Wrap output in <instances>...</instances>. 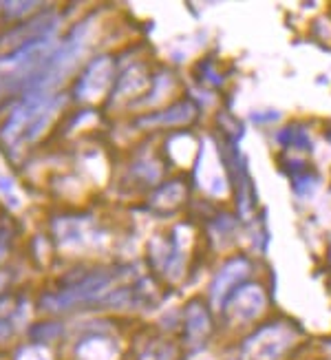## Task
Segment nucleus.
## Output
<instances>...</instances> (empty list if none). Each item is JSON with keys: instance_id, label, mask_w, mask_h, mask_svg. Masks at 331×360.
I'll list each match as a JSON object with an SVG mask.
<instances>
[{"instance_id": "1a4fd4ad", "label": "nucleus", "mask_w": 331, "mask_h": 360, "mask_svg": "<svg viewBox=\"0 0 331 360\" xmlns=\"http://www.w3.org/2000/svg\"><path fill=\"white\" fill-rule=\"evenodd\" d=\"M31 354H34V360H49V356H46L42 349H31ZM20 360H29V358H27V354H22V356H20Z\"/></svg>"}, {"instance_id": "0eeeda50", "label": "nucleus", "mask_w": 331, "mask_h": 360, "mask_svg": "<svg viewBox=\"0 0 331 360\" xmlns=\"http://www.w3.org/2000/svg\"><path fill=\"white\" fill-rule=\"evenodd\" d=\"M193 113H195L193 104H177L152 120H144V124H183L188 120H193Z\"/></svg>"}, {"instance_id": "f03ea898", "label": "nucleus", "mask_w": 331, "mask_h": 360, "mask_svg": "<svg viewBox=\"0 0 331 360\" xmlns=\"http://www.w3.org/2000/svg\"><path fill=\"white\" fill-rule=\"evenodd\" d=\"M110 278L108 274H98V276H89L84 283L75 285L71 290H67L65 294L60 296H51V299H46L44 305L46 307H53V309H62L65 305H73L77 301H86V299H96V296H100L102 292L108 290L110 285Z\"/></svg>"}, {"instance_id": "20e7f679", "label": "nucleus", "mask_w": 331, "mask_h": 360, "mask_svg": "<svg viewBox=\"0 0 331 360\" xmlns=\"http://www.w3.org/2000/svg\"><path fill=\"white\" fill-rule=\"evenodd\" d=\"M110 73H113V67H110L108 58L93 62L80 84V96L86 100H98L110 82Z\"/></svg>"}, {"instance_id": "39448f33", "label": "nucleus", "mask_w": 331, "mask_h": 360, "mask_svg": "<svg viewBox=\"0 0 331 360\" xmlns=\"http://www.w3.org/2000/svg\"><path fill=\"white\" fill-rule=\"evenodd\" d=\"M249 272V263L245 259H234L230 263H226L223 268H221V272L216 274L214 283H212V301L214 305H221V301H223V296L228 294V290L239 283V281Z\"/></svg>"}, {"instance_id": "423d86ee", "label": "nucleus", "mask_w": 331, "mask_h": 360, "mask_svg": "<svg viewBox=\"0 0 331 360\" xmlns=\"http://www.w3.org/2000/svg\"><path fill=\"white\" fill-rule=\"evenodd\" d=\"M208 330H210V321L206 316V311H203L201 305H193L188 309V336L193 340H201L208 334Z\"/></svg>"}, {"instance_id": "6e6552de", "label": "nucleus", "mask_w": 331, "mask_h": 360, "mask_svg": "<svg viewBox=\"0 0 331 360\" xmlns=\"http://www.w3.org/2000/svg\"><path fill=\"white\" fill-rule=\"evenodd\" d=\"M0 195L7 201V206L11 208H20V195H18V188H15L13 179L9 177H0Z\"/></svg>"}, {"instance_id": "7ed1b4c3", "label": "nucleus", "mask_w": 331, "mask_h": 360, "mask_svg": "<svg viewBox=\"0 0 331 360\" xmlns=\"http://www.w3.org/2000/svg\"><path fill=\"white\" fill-rule=\"evenodd\" d=\"M265 307V294L259 285H245L243 290L236 292L232 299H230V305H228V311L234 321H252L257 319Z\"/></svg>"}, {"instance_id": "f257e3e1", "label": "nucleus", "mask_w": 331, "mask_h": 360, "mask_svg": "<svg viewBox=\"0 0 331 360\" xmlns=\"http://www.w3.org/2000/svg\"><path fill=\"white\" fill-rule=\"evenodd\" d=\"M292 342V332L283 325L267 327L259 332L254 338H249L243 347L245 360H276Z\"/></svg>"}, {"instance_id": "9d476101", "label": "nucleus", "mask_w": 331, "mask_h": 360, "mask_svg": "<svg viewBox=\"0 0 331 360\" xmlns=\"http://www.w3.org/2000/svg\"><path fill=\"white\" fill-rule=\"evenodd\" d=\"M0 285H3V276H0Z\"/></svg>"}]
</instances>
